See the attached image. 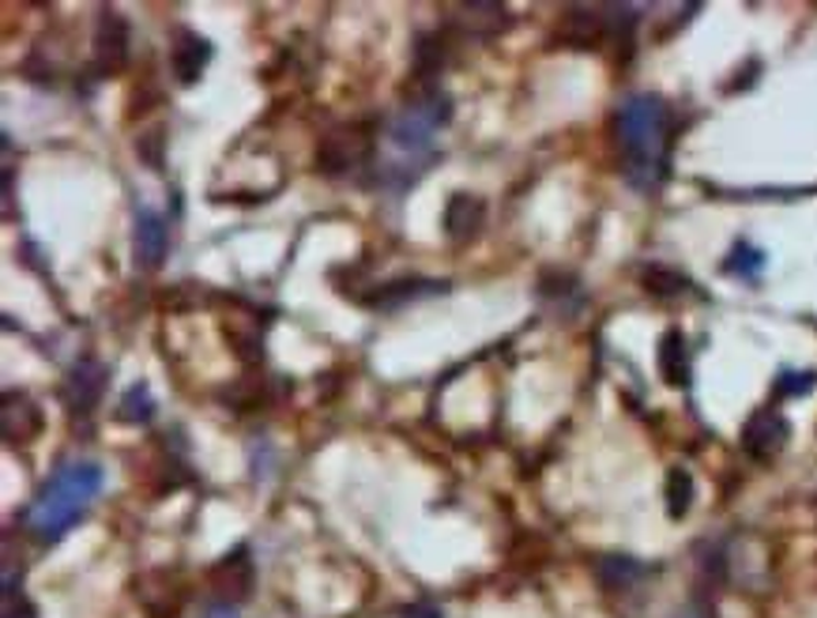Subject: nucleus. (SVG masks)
Returning a JSON list of instances; mask_svg holds the SVG:
<instances>
[{
	"label": "nucleus",
	"instance_id": "nucleus-1",
	"mask_svg": "<svg viewBox=\"0 0 817 618\" xmlns=\"http://www.w3.org/2000/svg\"><path fill=\"white\" fill-rule=\"evenodd\" d=\"M615 140L621 151L626 182L641 193H652L667 171L670 109L660 95H629L615 114Z\"/></svg>",
	"mask_w": 817,
	"mask_h": 618
},
{
	"label": "nucleus",
	"instance_id": "nucleus-2",
	"mask_svg": "<svg viewBox=\"0 0 817 618\" xmlns=\"http://www.w3.org/2000/svg\"><path fill=\"white\" fill-rule=\"evenodd\" d=\"M102 490V468L95 460H72L34 494L23 524L38 544H57Z\"/></svg>",
	"mask_w": 817,
	"mask_h": 618
},
{
	"label": "nucleus",
	"instance_id": "nucleus-3",
	"mask_svg": "<svg viewBox=\"0 0 817 618\" xmlns=\"http://www.w3.org/2000/svg\"><path fill=\"white\" fill-rule=\"evenodd\" d=\"M373 151V137L365 125H339L317 148V171L325 177H347L362 171Z\"/></svg>",
	"mask_w": 817,
	"mask_h": 618
},
{
	"label": "nucleus",
	"instance_id": "nucleus-4",
	"mask_svg": "<svg viewBox=\"0 0 817 618\" xmlns=\"http://www.w3.org/2000/svg\"><path fill=\"white\" fill-rule=\"evenodd\" d=\"M106 385H109V370L106 362L98 359H80L72 362V370L65 374L61 381V400L68 415H91L102 404V396H106Z\"/></svg>",
	"mask_w": 817,
	"mask_h": 618
},
{
	"label": "nucleus",
	"instance_id": "nucleus-5",
	"mask_svg": "<svg viewBox=\"0 0 817 618\" xmlns=\"http://www.w3.org/2000/svg\"><path fill=\"white\" fill-rule=\"evenodd\" d=\"M208 584L223 604H245L253 596V584H257V570H253V558L245 547H234L230 555L219 558L208 570Z\"/></svg>",
	"mask_w": 817,
	"mask_h": 618
},
{
	"label": "nucleus",
	"instance_id": "nucleus-6",
	"mask_svg": "<svg viewBox=\"0 0 817 618\" xmlns=\"http://www.w3.org/2000/svg\"><path fill=\"white\" fill-rule=\"evenodd\" d=\"M791 442V422L777 408H761L746 419L743 427V448L754 460H777Z\"/></svg>",
	"mask_w": 817,
	"mask_h": 618
},
{
	"label": "nucleus",
	"instance_id": "nucleus-7",
	"mask_svg": "<svg viewBox=\"0 0 817 618\" xmlns=\"http://www.w3.org/2000/svg\"><path fill=\"white\" fill-rule=\"evenodd\" d=\"M95 65L98 72H121L129 65V20L117 8H102L95 23Z\"/></svg>",
	"mask_w": 817,
	"mask_h": 618
},
{
	"label": "nucleus",
	"instance_id": "nucleus-8",
	"mask_svg": "<svg viewBox=\"0 0 817 618\" xmlns=\"http://www.w3.org/2000/svg\"><path fill=\"white\" fill-rule=\"evenodd\" d=\"M211 54H215V46H211L208 38L197 35V31H177L174 42H170V72H174V80L182 83V88H197L203 69L211 65Z\"/></svg>",
	"mask_w": 817,
	"mask_h": 618
},
{
	"label": "nucleus",
	"instance_id": "nucleus-9",
	"mask_svg": "<svg viewBox=\"0 0 817 618\" xmlns=\"http://www.w3.org/2000/svg\"><path fill=\"white\" fill-rule=\"evenodd\" d=\"M166 249H170V234H166L163 215L151 208H136V234H132L136 265H140L143 272H155V268H163Z\"/></svg>",
	"mask_w": 817,
	"mask_h": 618
},
{
	"label": "nucleus",
	"instance_id": "nucleus-10",
	"mask_svg": "<svg viewBox=\"0 0 817 618\" xmlns=\"http://www.w3.org/2000/svg\"><path fill=\"white\" fill-rule=\"evenodd\" d=\"M46 419H42V408L31 400L27 393H4V415H0V430H4L8 445H27L31 438L42 434Z\"/></svg>",
	"mask_w": 817,
	"mask_h": 618
},
{
	"label": "nucleus",
	"instance_id": "nucleus-11",
	"mask_svg": "<svg viewBox=\"0 0 817 618\" xmlns=\"http://www.w3.org/2000/svg\"><path fill=\"white\" fill-rule=\"evenodd\" d=\"M655 366H660V377L667 381L670 388H686L689 385V347L686 336L678 328L660 336V347H655Z\"/></svg>",
	"mask_w": 817,
	"mask_h": 618
},
{
	"label": "nucleus",
	"instance_id": "nucleus-12",
	"mask_svg": "<svg viewBox=\"0 0 817 618\" xmlns=\"http://www.w3.org/2000/svg\"><path fill=\"white\" fill-rule=\"evenodd\" d=\"M482 223H487V205H482L479 197H471V193H453L445 205V231L448 238H471V234L482 231Z\"/></svg>",
	"mask_w": 817,
	"mask_h": 618
},
{
	"label": "nucleus",
	"instance_id": "nucleus-13",
	"mask_svg": "<svg viewBox=\"0 0 817 618\" xmlns=\"http://www.w3.org/2000/svg\"><path fill=\"white\" fill-rule=\"evenodd\" d=\"M456 15V27L459 31H471V35H498V31L509 27V8L501 4H459L453 8Z\"/></svg>",
	"mask_w": 817,
	"mask_h": 618
},
{
	"label": "nucleus",
	"instance_id": "nucleus-14",
	"mask_svg": "<svg viewBox=\"0 0 817 618\" xmlns=\"http://www.w3.org/2000/svg\"><path fill=\"white\" fill-rule=\"evenodd\" d=\"M595 578H599V584L607 592H629L644 578V565L629 555H603L599 562H595Z\"/></svg>",
	"mask_w": 817,
	"mask_h": 618
},
{
	"label": "nucleus",
	"instance_id": "nucleus-15",
	"mask_svg": "<svg viewBox=\"0 0 817 618\" xmlns=\"http://www.w3.org/2000/svg\"><path fill=\"white\" fill-rule=\"evenodd\" d=\"M641 287L649 294H655V299H682V294L693 291V279L670 265H649L641 272Z\"/></svg>",
	"mask_w": 817,
	"mask_h": 618
},
{
	"label": "nucleus",
	"instance_id": "nucleus-16",
	"mask_svg": "<svg viewBox=\"0 0 817 618\" xmlns=\"http://www.w3.org/2000/svg\"><path fill=\"white\" fill-rule=\"evenodd\" d=\"M437 291H445V283H433V279H396V283H385L381 291H373L377 299H370V306L393 310V306H404V302L419 299V294H437Z\"/></svg>",
	"mask_w": 817,
	"mask_h": 618
},
{
	"label": "nucleus",
	"instance_id": "nucleus-17",
	"mask_svg": "<svg viewBox=\"0 0 817 618\" xmlns=\"http://www.w3.org/2000/svg\"><path fill=\"white\" fill-rule=\"evenodd\" d=\"M151 415H155V396H151V388L143 381H136L129 393L121 396V404H117V422L143 427V422H151Z\"/></svg>",
	"mask_w": 817,
	"mask_h": 618
},
{
	"label": "nucleus",
	"instance_id": "nucleus-18",
	"mask_svg": "<svg viewBox=\"0 0 817 618\" xmlns=\"http://www.w3.org/2000/svg\"><path fill=\"white\" fill-rule=\"evenodd\" d=\"M663 494H667V513L675 516V521H682V516L689 513V505H693V494H697L693 476H689L686 468H670Z\"/></svg>",
	"mask_w": 817,
	"mask_h": 618
},
{
	"label": "nucleus",
	"instance_id": "nucleus-19",
	"mask_svg": "<svg viewBox=\"0 0 817 618\" xmlns=\"http://www.w3.org/2000/svg\"><path fill=\"white\" fill-rule=\"evenodd\" d=\"M445 49L448 46H445V38H441V35H422L419 49H415V75L430 83L433 75L445 69Z\"/></svg>",
	"mask_w": 817,
	"mask_h": 618
},
{
	"label": "nucleus",
	"instance_id": "nucleus-20",
	"mask_svg": "<svg viewBox=\"0 0 817 618\" xmlns=\"http://www.w3.org/2000/svg\"><path fill=\"white\" fill-rule=\"evenodd\" d=\"M723 272L738 276V279H757L765 272V253L754 249L750 242H738L735 249H731V257L723 260Z\"/></svg>",
	"mask_w": 817,
	"mask_h": 618
},
{
	"label": "nucleus",
	"instance_id": "nucleus-21",
	"mask_svg": "<svg viewBox=\"0 0 817 618\" xmlns=\"http://www.w3.org/2000/svg\"><path fill=\"white\" fill-rule=\"evenodd\" d=\"M4 618H38L34 604L15 588V573L4 570Z\"/></svg>",
	"mask_w": 817,
	"mask_h": 618
},
{
	"label": "nucleus",
	"instance_id": "nucleus-22",
	"mask_svg": "<svg viewBox=\"0 0 817 618\" xmlns=\"http://www.w3.org/2000/svg\"><path fill=\"white\" fill-rule=\"evenodd\" d=\"M814 385H817V374H814V370H806V374H780L777 393H780V396H806Z\"/></svg>",
	"mask_w": 817,
	"mask_h": 618
},
{
	"label": "nucleus",
	"instance_id": "nucleus-23",
	"mask_svg": "<svg viewBox=\"0 0 817 618\" xmlns=\"http://www.w3.org/2000/svg\"><path fill=\"white\" fill-rule=\"evenodd\" d=\"M159 148H163V129H151V137L140 140V155L148 159L151 166H159L163 159H159Z\"/></svg>",
	"mask_w": 817,
	"mask_h": 618
},
{
	"label": "nucleus",
	"instance_id": "nucleus-24",
	"mask_svg": "<svg viewBox=\"0 0 817 618\" xmlns=\"http://www.w3.org/2000/svg\"><path fill=\"white\" fill-rule=\"evenodd\" d=\"M404 618H441V611H433V607L419 604V607H411V611H404Z\"/></svg>",
	"mask_w": 817,
	"mask_h": 618
},
{
	"label": "nucleus",
	"instance_id": "nucleus-25",
	"mask_svg": "<svg viewBox=\"0 0 817 618\" xmlns=\"http://www.w3.org/2000/svg\"><path fill=\"white\" fill-rule=\"evenodd\" d=\"M814 505H817V498H814Z\"/></svg>",
	"mask_w": 817,
	"mask_h": 618
}]
</instances>
